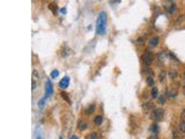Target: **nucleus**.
I'll return each mask as SVG.
<instances>
[{
  "mask_svg": "<svg viewBox=\"0 0 185 139\" xmlns=\"http://www.w3.org/2000/svg\"><path fill=\"white\" fill-rule=\"evenodd\" d=\"M96 33L100 36H104L106 34V13L101 12L97 17L96 22Z\"/></svg>",
  "mask_w": 185,
  "mask_h": 139,
  "instance_id": "1",
  "label": "nucleus"
},
{
  "mask_svg": "<svg viewBox=\"0 0 185 139\" xmlns=\"http://www.w3.org/2000/svg\"><path fill=\"white\" fill-rule=\"evenodd\" d=\"M163 115H164V111H163V109L156 108V109H154V110L152 111L151 117H152V119H154V121H160V119L163 118Z\"/></svg>",
  "mask_w": 185,
  "mask_h": 139,
  "instance_id": "2",
  "label": "nucleus"
},
{
  "mask_svg": "<svg viewBox=\"0 0 185 139\" xmlns=\"http://www.w3.org/2000/svg\"><path fill=\"white\" fill-rule=\"evenodd\" d=\"M154 60V56L151 51H146L145 53L142 54V62L145 65H149L152 64V62Z\"/></svg>",
  "mask_w": 185,
  "mask_h": 139,
  "instance_id": "3",
  "label": "nucleus"
},
{
  "mask_svg": "<svg viewBox=\"0 0 185 139\" xmlns=\"http://www.w3.org/2000/svg\"><path fill=\"white\" fill-rule=\"evenodd\" d=\"M52 94H53V87H52V84L50 80H48L45 84V99H48L49 96H51Z\"/></svg>",
  "mask_w": 185,
  "mask_h": 139,
  "instance_id": "4",
  "label": "nucleus"
},
{
  "mask_svg": "<svg viewBox=\"0 0 185 139\" xmlns=\"http://www.w3.org/2000/svg\"><path fill=\"white\" fill-rule=\"evenodd\" d=\"M68 85H69V78L68 77H65V78H63L61 79V81L59 82V87L60 88H67L68 87Z\"/></svg>",
  "mask_w": 185,
  "mask_h": 139,
  "instance_id": "5",
  "label": "nucleus"
},
{
  "mask_svg": "<svg viewBox=\"0 0 185 139\" xmlns=\"http://www.w3.org/2000/svg\"><path fill=\"white\" fill-rule=\"evenodd\" d=\"M87 122L86 121H83V119H80L79 122H78V128H79L80 131H85L86 129H87Z\"/></svg>",
  "mask_w": 185,
  "mask_h": 139,
  "instance_id": "6",
  "label": "nucleus"
},
{
  "mask_svg": "<svg viewBox=\"0 0 185 139\" xmlns=\"http://www.w3.org/2000/svg\"><path fill=\"white\" fill-rule=\"evenodd\" d=\"M159 43H160V38L157 36H155L149 41V46H151V48H155V46H157Z\"/></svg>",
  "mask_w": 185,
  "mask_h": 139,
  "instance_id": "7",
  "label": "nucleus"
},
{
  "mask_svg": "<svg viewBox=\"0 0 185 139\" xmlns=\"http://www.w3.org/2000/svg\"><path fill=\"white\" fill-rule=\"evenodd\" d=\"M102 122H103V116H102V115H98V116L95 117V119H94L95 125L100 126V125H102Z\"/></svg>",
  "mask_w": 185,
  "mask_h": 139,
  "instance_id": "8",
  "label": "nucleus"
},
{
  "mask_svg": "<svg viewBox=\"0 0 185 139\" xmlns=\"http://www.w3.org/2000/svg\"><path fill=\"white\" fill-rule=\"evenodd\" d=\"M153 109V103L152 102H147L142 105V110L143 111H148V110H152Z\"/></svg>",
  "mask_w": 185,
  "mask_h": 139,
  "instance_id": "9",
  "label": "nucleus"
},
{
  "mask_svg": "<svg viewBox=\"0 0 185 139\" xmlns=\"http://www.w3.org/2000/svg\"><path fill=\"white\" fill-rule=\"evenodd\" d=\"M159 130H160V129H159V125H157V124H153L151 126V131L153 132L154 134H157V133H159Z\"/></svg>",
  "mask_w": 185,
  "mask_h": 139,
  "instance_id": "10",
  "label": "nucleus"
},
{
  "mask_svg": "<svg viewBox=\"0 0 185 139\" xmlns=\"http://www.w3.org/2000/svg\"><path fill=\"white\" fill-rule=\"evenodd\" d=\"M152 96H153V99H157V97H159V89H157L156 87L153 88V91H152Z\"/></svg>",
  "mask_w": 185,
  "mask_h": 139,
  "instance_id": "11",
  "label": "nucleus"
},
{
  "mask_svg": "<svg viewBox=\"0 0 185 139\" xmlns=\"http://www.w3.org/2000/svg\"><path fill=\"white\" fill-rule=\"evenodd\" d=\"M175 11H176V5L175 4H170V6H169V9L168 12L170 13V14H174Z\"/></svg>",
  "mask_w": 185,
  "mask_h": 139,
  "instance_id": "12",
  "label": "nucleus"
},
{
  "mask_svg": "<svg viewBox=\"0 0 185 139\" xmlns=\"http://www.w3.org/2000/svg\"><path fill=\"white\" fill-rule=\"evenodd\" d=\"M95 110V105L94 104H90V105H88V108H87V110H86V113L88 114V115H90L93 111Z\"/></svg>",
  "mask_w": 185,
  "mask_h": 139,
  "instance_id": "13",
  "label": "nucleus"
},
{
  "mask_svg": "<svg viewBox=\"0 0 185 139\" xmlns=\"http://www.w3.org/2000/svg\"><path fill=\"white\" fill-rule=\"evenodd\" d=\"M157 102H159L160 104H163V103L165 102V97H164V95H160V96L157 97Z\"/></svg>",
  "mask_w": 185,
  "mask_h": 139,
  "instance_id": "14",
  "label": "nucleus"
},
{
  "mask_svg": "<svg viewBox=\"0 0 185 139\" xmlns=\"http://www.w3.org/2000/svg\"><path fill=\"white\" fill-rule=\"evenodd\" d=\"M61 97H63L64 100H66L68 103H71V100L68 99V95H67V93H64V92H61Z\"/></svg>",
  "mask_w": 185,
  "mask_h": 139,
  "instance_id": "15",
  "label": "nucleus"
},
{
  "mask_svg": "<svg viewBox=\"0 0 185 139\" xmlns=\"http://www.w3.org/2000/svg\"><path fill=\"white\" fill-rule=\"evenodd\" d=\"M58 75H59V71H57V70H54V71L51 72V78L52 79H56Z\"/></svg>",
  "mask_w": 185,
  "mask_h": 139,
  "instance_id": "16",
  "label": "nucleus"
},
{
  "mask_svg": "<svg viewBox=\"0 0 185 139\" xmlns=\"http://www.w3.org/2000/svg\"><path fill=\"white\" fill-rule=\"evenodd\" d=\"M147 84H148V86H154V79L152 75L147 78Z\"/></svg>",
  "mask_w": 185,
  "mask_h": 139,
  "instance_id": "17",
  "label": "nucleus"
},
{
  "mask_svg": "<svg viewBox=\"0 0 185 139\" xmlns=\"http://www.w3.org/2000/svg\"><path fill=\"white\" fill-rule=\"evenodd\" d=\"M176 96H177V91L172 89V91L170 92V94H169V97H170V99H175Z\"/></svg>",
  "mask_w": 185,
  "mask_h": 139,
  "instance_id": "18",
  "label": "nucleus"
},
{
  "mask_svg": "<svg viewBox=\"0 0 185 139\" xmlns=\"http://www.w3.org/2000/svg\"><path fill=\"white\" fill-rule=\"evenodd\" d=\"M89 139H98V133H96V132H91V133L89 134Z\"/></svg>",
  "mask_w": 185,
  "mask_h": 139,
  "instance_id": "19",
  "label": "nucleus"
},
{
  "mask_svg": "<svg viewBox=\"0 0 185 139\" xmlns=\"http://www.w3.org/2000/svg\"><path fill=\"white\" fill-rule=\"evenodd\" d=\"M165 77H167V72H162V73L160 74V81H161V82H163V81H164V79H165Z\"/></svg>",
  "mask_w": 185,
  "mask_h": 139,
  "instance_id": "20",
  "label": "nucleus"
},
{
  "mask_svg": "<svg viewBox=\"0 0 185 139\" xmlns=\"http://www.w3.org/2000/svg\"><path fill=\"white\" fill-rule=\"evenodd\" d=\"M45 100H46V99H45V97H44V99H43V100H41L40 102H38V107H40L41 109H43V108H44V102H45Z\"/></svg>",
  "mask_w": 185,
  "mask_h": 139,
  "instance_id": "21",
  "label": "nucleus"
},
{
  "mask_svg": "<svg viewBox=\"0 0 185 139\" xmlns=\"http://www.w3.org/2000/svg\"><path fill=\"white\" fill-rule=\"evenodd\" d=\"M179 129H180V131H182L183 133H185V121H184V122H182V123H180V125H179Z\"/></svg>",
  "mask_w": 185,
  "mask_h": 139,
  "instance_id": "22",
  "label": "nucleus"
},
{
  "mask_svg": "<svg viewBox=\"0 0 185 139\" xmlns=\"http://www.w3.org/2000/svg\"><path fill=\"white\" fill-rule=\"evenodd\" d=\"M170 78L171 79H175V78H177V72H175V71H170Z\"/></svg>",
  "mask_w": 185,
  "mask_h": 139,
  "instance_id": "23",
  "label": "nucleus"
},
{
  "mask_svg": "<svg viewBox=\"0 0 185 139\" xmlns=\"http://www.w3.org/2000/svg\"><path fill=\"white\" fill-rule=\"evenodd\" d=\"M148 139H159V137H157L156 134H152V136L149 137V138H148Z\"/></svg>",
  "mask_w": 185,
  "mask_h": 139,
  "instance_id": "24",
  "label": "nucleus"
},
{
  "mask_svg": "<svg viewBox=\"0 0 185 139\" xmlns=\"http://www.w3.org/2000/svg\"><path fill=\"white\" fill-rule=\"evenodd\" d=\"M31 87H32V88H31L32 91H34L35 88H36V81H35V80H32V86H31Z\"/></svg>",
  "mask_w": 185,
  "mask_h": 139,
  "instance_id": "25",
  "label": "nucleus"
},
{
  "mask_svg": "<svg viewBox=\"0 0 185 139\" xmlns=\"http://www.w3.org/2000/svg\"><path fill=\"white\" fill-rule=\"evenodd\" d=\"M137 43H138V44H140V45H142V40H141V38H139V40L137 41Z\"/></svg>",
  "mask_w": 185,
  "mask_h": 139,
  "instance_id": "26",
  "label": "nucleus"
},
{
  "mask_svg": "<svg viewBox=\"0 0 185 139\" xmlns=\"http://www.w3.org/2000/svg\"><path fill=\"white\" fill-rule=\"evenodd\" d=\"M69 139H79V137H78V136H72Z\"/></svg>",
  "mask_w": 185,
  "mask_h": 139,
  "instance_id": "27",
  "label": "nucleus"
},
{
  "mask_svg": "<svg viewBox=\"0 0 185 139\" xmlns=\"http://www.w3.org/2000/svg\"><path fill=\"white\" fill-rule=\"evenodd\" d=\"M60 12H61L63 14H65V13H66V9H65V8H63V9H61V11H60Z\"/></svg>",
  "mask_w": 185,
  "mask_h": 139,
  "instance_id": "28",
  "label": "nucleus"
},
{
  "mask_svg": "<svg viewBox=\"0 0 185 139\" xmlns=\"http://www.w3.org/2000/svg\"><path fill=\"white\" fill-rule=\"evenodd\" d=\"M182 117H185V110H183V113H182Z\"/></svg>",
  "mask_w": 185,
  "mask_h": 139,
  "instance_id": "29",
  "label": "nucleus"
},
{
  "mask_svg": "<svg viewBox=\"0 0 185 139\" xmlns=\"http://www.w3.org/2000/svg\"><path fill=\"white\" fill-rule=\"evenodd\" d=\"M59 139H61V137H60V138H59Z\"/></svg>",
  "mask_w": 185,
  "mask_h": 139,
  "instance_id": "30",
  "label": "nucleus"
}]
</instances>
